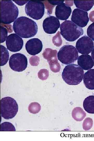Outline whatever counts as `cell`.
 I'll list each match as a JSON object with an SVG mask.
<instances>
[{
    "instance_id": "603a6c76",
    "label": "cell",
    "mask_w": 94,
    "mask_h": 141,
    "mask_svg": "<svg viewBox=\"0 0 94 141\" xmlns=\"http://www.w3.org/2000/svg\"><path fill=\"white\" fill-rule=\"evenodd\" d=\"M92 119L89 118H87L83 122V128L85 130H89L92 127Z\"/></svg>"
},
{
    "instance_id": "9c48e42d",
    "label": "cell",
    "mask_w": 94,
    "mask_h": 141,
    "mask_svg": "<svg viewBox=\"0 0 94 141\" xmlns=\"http://www.w3.org/2000/svg\"><path fill=\"white\" fill-rule=\"evenodd\" d=\"M6 44L8 50L11 52H15L21 50L24 42L22 38L17 34L12 33L8 36Z\"/></svg>"
},
{
    "instance_id": "3957f363",
    "label": "cell",
    "mask_w": 94,
    "mask_h": 141,
    "mask_svg": "<svg viewBox=\"0 0 94 141\" xmlns=\"http://www.w3.org/2000/svg\"><path fill=\"white\" fill-rule=\"evenodd\" d=\"M19 10L16 6L11 1H1V22L5 24H10L17 19Z\"/></svg>"
},
{
    "instance_id": "484cf974",
    "label": "cell",
    "mask_w": 94,
    "mask_h": 141,
    "mask_svg": "<svg viewBox=\"0 0 94 141\" xmlns=\"http://www.w3.org/2000/svg\"><path fill=\"white\" fill-rule=\"evenodd\" d=\"M48 72L47 70L44 69L40 70L38 72V76L39 78L41 80H45L47 78Z\"/></svg>"
},
{
    "instance_id": "8992f818",
    "label": "cell",
    "mask_w": 94,
    "mask_h": 141,
    "mask_svg": "<svg viewBox=\"0 0 94 141\" xmlns=\"http://www.w3.org/2000/svg\"><path fill=\"white\" fill-rule=\"evenodd\" d=\"M78 56V52L75 48L69 44L62 46L57 54L58 60L65 64L73 63L77 59Z\"/></svg>"
},
{
    "instance_id": "f1b7e54d",
    "label": "cell",
    "mask_w": 94,
    "mask_h": 141,
    "mask_svg": "<svg viewBox=\"0 0 94 141\" xmlns=\"http://www.w3.org/2000/svg\"><path fill=\"white\" fill-rule=\"evenodd\" d=\"M91 56L92 57L94 61V47L91 52Z\"/></svg>"
},
{
    "instance_id": "5b68a950",
    "label": "cell",
    "mask_w": 94,
    "mask_h": 141,
    "mask_svg": "<svg viewBox=\"0 0 94 141\" xmlns=\"http://www.w3.org/2000/svg\"><path fill=\"white\" fill-rule=\"evenodd\" d=\"M18 106L16 101L10 97H5L1 100V114L5 119H13L17 114Z\"/></svg>"
},
{
    "instance_id": "277c9868",
    "label": "cell",
    "mask_w": 94,
    "mask_h": 141,
    "mask_svg": "<svg viewBox=\"0 0 94 141\" xmlns=\"http://www.w3.org/2000/svg\"><path fill=\"white\" fill-rule=\"evenodd\" d=\"M60 33L67 41L72 42L77 39L84 33L83 29L72 21L65 20L61 24Z\"/></svg>"
},
{
    "instance_id": "4316f807",
    "label": "cell",
    "mask_w": 94,
    "mask_h": 141,
    "mask_svg": "<svg viewBox=\"0 0 94 141\" xmlns=\"http://www.w3.org/2000/svg\"><path fill=\"white\" fill-rule=\"evenodd\" d=\"M49 2L53 5L59 4L63 3L64 1H48Z\"/></svg>"
},
{
    "instance_id": "7a4b0ae2",
    "label": "cell",
    "mask_w": 94,
    "mask_h": 141,
    "mask_svg": "<svg viewBox=\"0 0 94 141\" xmlns=\"http://www.w3.org/2000/svg\"><path fill=\"white\" fill-rule=\"evenodd\" d=\"M84 75L83 70L78 65L72 64L64 68L62 75L63 80L70 85H77L82 81Z\"/></svg>"
},
{
    "instance_id": "2e32d148",
    "label": "cell",
    "mask_w": 94,
    "mask_h": 141,
    "mask_svg": "<svg viewBox=\"0 0 94 141\" xmlns=\"http://www.w3.org/2000/svg\"><path fill=\"white\" fill-rule=\"evenodd\" d=\"M83 82L87 88L91 90H94V69H90L85 73Z\"/></svg>"
},
{
    "instance_id": "5bb4252c",
    "label": "cell",
    "mask_w": 94,
    "mask_h": 141,
    "mask_svg": "<svg viewBox=\"0 0 94 141\" xmlns=\"http://www.w3.org/2000/svg\"><path fill=\"white\" fill-rule=\"evenodd\" d=\"M72 11L70 7L63 3L58 4L56 6L55 14L58 19L62 20H65L69 17Z\"/></svg>"
},
{
    "instance_id": "52a82bcc",
    "label": "cell",
    "mask_w": 94,
    "mask_h": 141,
    "mask_svg": "<svg viewBox=\"0 0 94 141\" xmlns=\"http://www.w3.org/2000/svg\"><path fill=\"white\" fill-rule=\"evenodd\" d=\"M25 10L27 15L37 20L43 16L45 12V5L40 1H30L25 5Z\"/></svg>"
},
{
    "instance_id": "4fadbf2b",
    "label": "cell",
    "mask_w": 94,
    "mask_h": 141,
    "mask_svg": "<svg viewBox=\"0 0 94 141\" xmlns=\"http://www.w3.org/2000/svg\"><path fill=\"white\" fill-rule=\"evenodd\" d=\"M43 45L42 41L38 38H33L28 40L25 44L26 49L30 55H35L42 51Z\"/></svg>"
},
{
    "instance_id": "9a60e30c",
    "label": "cell",
    "mask_w": 94,
    "mask_h": 141,
    "mask_svg": "<svg viewBox=\"0 0 94 141\" xmlns=\"http://www.w3.org/2000/svg\"><path fill=\"white\" fill-rule=\"evenodd\" d=\"M77 63L81 68L88 70L92 68L94 65V62L91 56L88 54H83L79 56Z\"/></svg>"
},
{
    "instance_id": "83f0119b",
    "label": "cell",
    "mask_w": 94,
    "mask_h": 141,
    "mask_svg": "<svg viewBox=\"0 0 94 141\" xmlns=\"http://www.w3.org/2000/svg\"><path fill=\"white\" fill-rule=\"evenodd\" d=\"M13 1L19 5H22L25 4V3L28 2L29 1Z\"/></svg>"
},
{
    "instance_id": "44dd1931",
    "label": "cell",
    "mask_w": 94,
    "mask_h": 141,
    "mask_svg": "<svg viewBox=\"0 0 94 141\" xmlns=\"http://www.w3.org/2000/svg\"><path fill=\"white\" fill-rule=\"evenodd\" d=\"M41 109V106L39 103L36 102L31 103L28 107L29 111L31 113L36 114L38 113Z\"/></svg>"
},
{
    "instance_id": "ffe728a7",
    "label": "cell",
    "mask_w": 94,
    "mask_h": 141,
    "mask_svg": "<svg viewBox=\"0 0 94 141\" xmlns=\"http://www.w3.org/2000/svg\"><path fill=\"white\" fill-rule=\"evenodd\" d=\"M1 66L5 64L9 58V54L7 49L3 45H1Z\"/></svg>"
},
{
    "instance_id": "7402d4cb",
    "label": "cell",
    "mask_w": 94,
    "mask_h": 141,
    "mask_svg": "<svg viewBox=\"0 0 94 141\" xmlns=\"http://www.w3.org/2000/svg\"><path fill=\"white\" fill-rule=\"evenodd\" d=\"M0 131H15L16 129L12 123L9 122H5L1 124Z\"/></svg>"
},
{
    "instance_id": "e0dca14e",
    "label": "cell",
    "mask_w": 94,
    "mask_h": 141,
    "mask_svg": "<svg viewBox=\"0 0 94 141\" xmlns=\"http://www.w3.org/2000/svg\"><path fill=\"white\" fill-rule=\"evenodd\" d=\"M74 3L78 9L87 11L90 10L94 4V1H74Z\"/></svg>"
},
{
    "instance_id": "d6986e66",
    "label": "cell",
    "mask_w": 94,
    "mask_h": 141,
    "mask_svg": "<svg viewBox=\"0 0 94 141\" xmlns=\"http://www.w3.org/2000/svg\"><path fill=\"white\" fill-rule=\"evenodd\" d=\"M72 115L73 118L78 121L82 120L86 116V113L81 108L76 107L73 110Z\"/></svg>"
},
{
    "instance_id": "ac0fdd59",
    "label": "cell",
    "mask_w": 94,
    "mask_h": 141,
    "mask_svg": "<svg viewBox=\"0 0 94 141\" xmlns=\"http://www.w3.org/2000/svg\"><path fill=\"white\" fill-rule=\"evenodd\" d=\"M83 107L87 113L94 114V96L91 95L86 98L84 101Z\"/></svg>"
},
{
    "instance_id": "d4e9b609",
    "label": "cell",
    "mask_w": 94,
    "mask_h": 141,
    "mask_svg": "<svg viewBox=\"0 0 94 141\" xmlns=\"http://www.w3.org/2000/svg\"><path fill=\"white\" fill-rule=\"evenodd\" d=\"M8 35V31L6 28L1 26V43L4 42L6 39Z\"/></svg>"
},
{
    "instance_id": "ba28073f",
    "label": "cell",
    "mask_w": 94,
    "mask_h": 141,
    "mask_svg": "<svg viewBox=\"0 0 94 141\" xmlns=\"http://www.w3.org/2000/svg\"><path fill=\"white\" fill-rule=\"evenodd\" d=\"M27 63L26 57L20 53H16L12 55L9 61L10 68L13 70L18 72L25 70L27 67Z\"/></svg>"
},
{
    "instance_id": "8fae6325",
    "label": "cell",
    "mask_w": 94,
    "mask_h": 141,
    "mask_svg": "<svg viewBox=\"0 0 94 141\" xmlns=\"http://www.w3.org/2000/svg\"><path fill=\"white\" fill-rule=\"evenodd\" d=\"M71 19L72 22L81 28L86 26L89 20L87 12L78 8L75 9L73 11Z\"/></svg>"
},
{
    "instance_id": "6da1fadb",
    "label": "cell",
    "mask_w": 94,
    "mask_h": 141,
    "mask_svg": "<svg viewBox=\"0 0 94 141\" xmlns=\"http://www.w3.org/2000/svg\"><path fill=\"white\" fill-rule=\"evenodd\" d=\"M13 29L17 34L23 38L35 36L38 31V26L33 20L26 16L19 17L14 22Z\"/></svg>"
},
{
    "instance_id": "7c38bea8",
    "label": "cell",
    "mask_w": 94,
    "mask_h": 141,
    "mask_svg": "<svg viewBox=\"0 0 94 141\" xmlns=\"http://www.w3.org/2000/svg\"><path fill=\"white\" fill-rule=\"evenodd\" d=\"M60 26V23L58 19L54 16H50L46 18L43 23L44 31L49 34L55 33Z\"/></svg>"
},
{
    "instance_id": "cb8c5ba5",
    "label": "cell",
    "mask_w": 94,
    "mask_h": 141,
    "mask_svg": "<svg viewBox=\"0 0 94 141\" xmlns=\"http://www.w3.org/2000/svg\"><path fill=\"white\" fill-rule=\"evenodd\" d=\"M87 33L89 38L94 41V22L88 26L87 29Z\"/></svg>"
},
{
    "instance_id": "30bf717a",
    "label": "cell",
    "mask_w": 94,
    "mask_h": 141,
    "mask_svg": "<svg viewBox=\"0 0 94 141\" xmlns=\"http://www.w3.org/2000/svg\"><path fill=\"white\" fill-rule=\"evenodd\" d=\"M94 47V43L91 39L87 36L82 37L76 43V47L78 52L82 54H88Z\"/></svg>"
}]
</instances>
